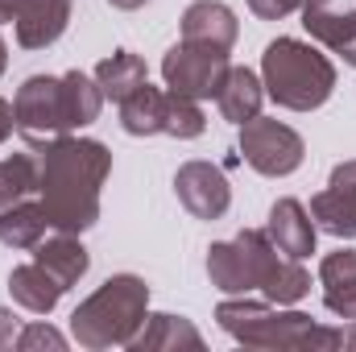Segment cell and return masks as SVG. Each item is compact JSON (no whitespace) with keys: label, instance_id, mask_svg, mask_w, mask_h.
Segmentation results:
<instances>
[{"label":"cell","instance_id":"cell-10","mask_svg":"<svg viewBox=\"0 0 356 352\" xmlns=\"http://www.w3.org/2000/svg\"><path fill=\"white\" fill-rule=\"evenodd\" d=\"M175 191H178V203L195 220H220L228 211V203H232L228 175L220 166H211V162H186V166H178Z\"/></svg>","mask_w":356,"mask_h":352},{"label":"cell","instance_id":"cell-16","mask_svg":"<svg viewBox=\"0 0 356 352\" xmlns=\"http://www.w3.org/2000/svg\"><path fill=\"white\" fill-rule=\"evenodd\" d=\"M129 352H162V349H203V336L182 315H145L137 336L124 344Z\"/></svg>","mask_w":356,"mask_h":352},{"label":"cell","instance_id":"cell-2","mask_svg":"<svg viewBox=\"0 0 356 352\" xmlns=\"http://www.w3.org/2000/svg\"><path fill=\"white\" fill-rule=\"evenodd\" d=\"M207 278L224 294H253L261 290L269 303L294 307L311 294V273L298 257H286L261 228H245L232 241L207 249Z\"/></svg>","mask_w":356,"mask_h":352},{"label":"cell","instance_id":"cell-9","mask_svg":"<svg viewBox=\"0 0 356 352\" xmlns=\"http://www.w3.org/2000/svg\"><path fill=\"white\" fill-rule=\"evenodd\" d=\"M17 25V42L25 50L54 46L71 25V0H0V25Z\"/></svg>","mask_w":356,"mask_h":352},{"label":"cell","instance_id":"cell-26","mask_svg":"<svg viewBox=\"0 0 356 352\" xmlns=\"http://www.w3.org/2000/svg\"><path fill=\"white\" fill-rule=\"evenodd\" d=\"M249 8H253L257 17H266V21H282V17H290L294 8H302V0H249Z\"/></svg>","mask_w":356,"mask_h":352},{"label":"cell","instance_id":"cell-32","mask_svg":"<svg viewBox=\"0 0 356 352\" xmlns=\"http://www.w3.org/2000/svg\"><path fill=\"white\" fill-rule=\"evenodd\" d=\"M4 67H8V46H4V38H0V75H4Z\"/></svg>","mask_w":356,"mask_h":352},{"label":"cell","instance_id":"cell-8","mask_svg":"<svg viewBox=\"0 0 356 352\" xmlns=\"http://www.w3.org/2000/svg\"><path fill=\"white\" fill-rule=\"evenodd\" d=\"M241 154H245V162H249L257 175L286 178L302 166L307 145H302V137H298L290 125L253 116V120L241 125Z\"/></svg>","mask_w":356,"mask_h":352},{"label":"cell","instance_id":"cell-23","mask_svg":"<svg viewBox=\"0 0 356 352\" xmlns=\"http://www.w3.org/2000/svg\"><path fill=\"white\" fill-rule=\"evenodd\" d=\"M302 29L319 42V46H327L332 54H340V46L353 38L356 29V13H332V8H307L302 13Z\"/></svg>","mask_w":356,"mask_h":352},{"label":"cell","instance_id":"cell-24","mask_svg":"<svg viewBox=\"0 0 356 352\" xmlns=\"http://www.w3.org/2000/svg\"><path fill=\"white\" fill-rule=\"evenodd\" d=\"M207 129V116L199 108V99L182 95V91H166V133L178 141H191Z\"/></svg>","mask_w":356,"mask_h":352},{"label":"cell","instance_id":"cell-19","mask_svg":"<svg viewBox=\"0 0 356 352\" xmlns=\"http://www.w3.org/2000/svg\"><path fill=\"white\" fill-rule=\"evenodd\" d=\"M120 129H124L129 137L166 133V91L149 88V79H145L129 99H120Z\"/></svg>","mask_w":356,"mask_h":352},{"label":"cell","instance_id":"cell-29","mask_svg":"<svg viewBox=\"0 0 356 352\" xmlns=\"http://www.w3.org/2000/svg\"><path fill=\"white\" fill-rule=\"evenodd\" d=\"M340 58H344L348 67H356V29H353V38H348V42L340 46Z\"/></svg>","mask_w":356,"mask_h":352},{"label":"cell","instance_id":"cell-18","mask_svg":"<svg viewBox=\"0 0 356 352\" xmlns=\"http://www.w3.org/2000/svg\"><path fill=\"white\" fill-rule=\"evenodd\" d=\"M261 99H266V83L249 67H232L228 79H224V88H220V95H216L224 120H232V125H245V120L261 116Z\"/></svg>","mask_w":356,"mask_h":352},{"label":"cell","instance_id":"cell-12","mask_svg":"<svg viewBox=\"0 0 356 352\" xmlns=\"http://www.w3.org/2000/svg\"><path fill=\"white\" fill-rule=\"evenodd\" d=\"M266 237L286 253V257H311L315 253V220L307 216V207L298 199H277L269 207V224Z\"/></svg>","mask_w":356,"mask_h":352},{"label":"cell","instance_id":"cell-3","mask_svg":"<svg viewBox=\"0 0 356 352\" xmlns=\"http://www.w3.org/2000/svg\"><path fill=\"white\" fill-rule=\"evenodd\" d=\"M104 108V91L95 79L83 71H67V75H33L25 79L17 99H13V116H17V133L42 150L75 129L91 125Z\"/></svg>","mask_w":356,"mask_h":352},{"label":"cell","instance_id":"cell-25","mask_svg":"<svg viewBox=\"0 0 356 352\" xmlns=\"http://www.w3.org/2000/svg\"><path fill=\"white\" fill-rule=\"evenodd\" d=\"M17 349H25V352H33V349H67V336L63 332H54L50 323H29V328H21L17 332V340H13Z\"/></svg>","mask_w":356,"mask_h":352},{"label":"cell","instance_id":"cell-11","mask_svg":"<svg viewBox=\"0 0 356 352\" xmlns=\"http://www.w3.org/2000/svg\"><path fill=\"white\" fill-rule=\"evenodd\" d=\"M311 220L332 237H356V162H340L332 170L327 186L311 199Z\"/></svg>","mask_w":356,"mask_h":352},{"label":"cell","instance_id":"cell-13","mask_svg":"<svg viewBox=\"0 0 356 352\" xmlns=\"http://www.w3.org/2000/svg\"><path fill=\"white\" fill-rule=\"evenodd\" d=\"M241 25L236 13L220 0H195L182 13V42H199V46H216V50H232Z\"/></svg>","mask_w":356,"mask_h":352},{"label":"cell","instance_id":"cell-31","mask_svg":"<svg viewBox=\"0 0 356 352\" xmlns=\"http://www.w3.org/2000/svg\"><path fill=\"white\" fill-rule=\"evenodd\" d=\"M307 8H327V0H302V8H298V13H307Z\"/></svg>","mask_w":356,"mask_h":352},{"label":"cell","instance_id":"cell-6","mask_svg":"<svg viewBox=\"0 0 356 352\" xmlns=\"http://www.w3.org/2000/svg\"><path fill=\"white\" fill-rule=\"evenodd\" d=\"M261 83H266V95L277 108L315 112L336 91V67L311 42L273 38L266 46V54H261Z\"/></svg>","mask_w":356,"mask_h":352},{"label":"cell","instance_id":"cell-1","mask_svg":"<svg viewBox=\"0 0 356 352\" xmlns=\"http://www.w3.org/2000/svg\"><path fill=\"white\" fill-rule=\"evenodd\" d=\"M108 170H112V154H108V145H99L91 137L67 133V137L42 145L38 191H42V207H46L54 232L79 237L99 220V191H104Z\"/></svg>","mask_w":356,"mask_h":352},{"label":"cell","instance_id":"cell-17","mask_svg":"<svg viewBox=\"0 0 356 352\" xmlns=\"http://www.w3.org/2000/svg\"><path fill=\"white\" fill-rule=\"evenodd\" d=\"M33 253H38L33 262L46 265V269H50V278H54L63 290H71V286L88 273V265H91L88 249L79 245V237H75V232H58V237L42 241V245H33Z\"/></svg>","mask_w":356,"mask_h":352},{"label":"cell","instance_id":"cell-7","mask_svg":"<svg viewBox=\"0 0 356 352\" xmlns=\"http://www.w3.org/2000/svg\"><path fill=\"white\" fill-rule=\"evenodd\" d=\"M228 71H232L228 50L199 46V42H178V46L166 50V58H162V79H166V88L182 91V95H191V99H211V95H220Z\"/></svg>","mask_w":356,"mask_h":352},{"label":"cell","instance_id":"cell-20","mask_svg":"<svg viewBox=\"0 0 356 352\" xmlns=\"http://www.w3.org/2000/svg\"><path fill=\"white\" fill-rule=\"evenodd\" d=\"M46 228H50V216L42 203H13L0 211V245L8 249H33L46 241Z\"/></svg>","mask_w":356,"mask_h":352},{"label":"cell","instance_id":"cell-4","mask_svg":"<svg viewBox=\"0 0 356 352\" xmlns=\"http://www.w3.org/2000/svg\"><path fill=\"white\" fill-rule=\"evenodd\" d=\"M220 328L245 349H298V352H340L344 328H323L302 311H282L269 298H224L216 307Z\"/></svg>","mask_w":356,"mask_h":352},{"label":"cell","instance_id":"cell-28","mask_svg":"<svg viewBox=\"0 0 356 352\" xmlns=\"http://www.w3.org/2000/svg\"><path fill=\"white\" fill-rule=\"evenodd\" d=\"M13 129H17V116H13V104L8 99H0V145L13 137Z\"/></svg>","mask_w":356,"mask_h":352},{"label":"cell","instance_id":"cell-22","mask_svg":"<svg viewBox=\"0 0 356 352\" xmlns=\"http://www.w3.org/2000/svg\"><path fill=\"white\" fill-rule=\"evenodd\" d=\"M29 191H38V158L33 154L0 158V211L21 203Z\"/></svg>","mask_w":356,"mask_h":352},{"label":"cell","instance_id":"cell-27","mask_svg":"<svg viewBox=\"0 0 356 352\" xmlns=\"http://www.w3.org/2000/svg\"><path fill=\"white\" fill-rule=\"evenodd\" d=\"M17 340V315L8 307H0V349H8Z\"/></svg>","mask_w":356,"mask_h":352},{"label":"cell","instance_id":"cell-14","mask_svg":"<svg viewBox=\"0 0 356 352\" xmlns=\"http://www.w3.org/2000/svg\"><path fill=\"white\" fill-rule=\"evenodd\" d=\"M323 307L340 319H356V249H336L319 262Z\"/></svg>","mask_w":356,"mask_h":352},{"label":"cell","instance_id":"cell-21","mask_svg":"<svg viewBox=\"0 0 356 352\" xmlns=\"http://www.w3.org/2000/svg\"><path fill=\"white\" fill-rule=\"evenodd\" d=\"M95 83L99 91L108 95V99H129L133 91L145 83V63L133 54V50H116V54H108V58H99V67H95Z\"/></svg>","mask_w":356,"mask_h":352},{"label":"cell","instance_id":"cell-15","mask_svg":"<svg viewBox=\"0 0 356 352\" xmlns=\"http://www.w3.org/2000/svg\"><path fill=\"white\" fill-rule=\"evenodd\" d=\"M8 294H13L17 307H25V311H33V315H50L67 290L50 278L46 265L29 262V265H17V269L8 273Z\"/></svg>","mask_w":356,"mask_h":352},{"label":"cell","instance_id":"cell-30","mask_svg":"<svg viewBox=\"0 0 356 352\" xmlns=\"http://www.w3.org/2000/svg\"><path fill=\"white\" fill-rule=\"evenodd\" d=\"M112 8H124V13H133V8H141V4H149V0H108Z\"/></svg>","mask_w":356,"mask_h":352},{"label":"cell","instance_id":"cell-5","mask_svg":"<svg viewBox=\"0 0 356 352\" xmlns=\"http://www.w3.org/2000/svg\"><path fill=\"white\" fill-rule=\"evenodd\" d=\"M149 315V286L137 273H112L71 311V336L91 352L124 349Z\"/></svg>","mask_w":356,"mask_h":352}]
</instances>
